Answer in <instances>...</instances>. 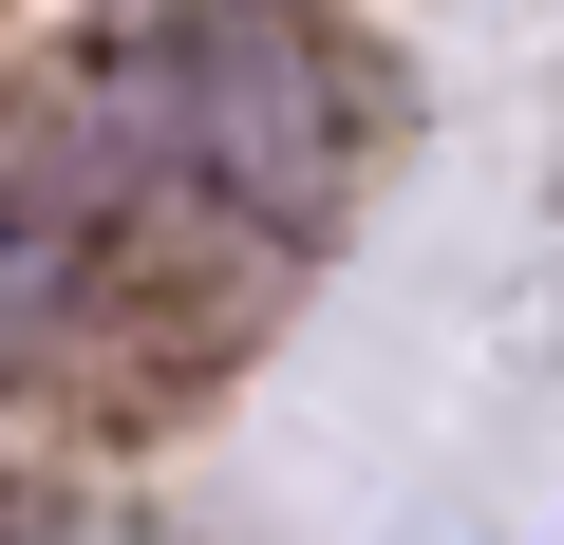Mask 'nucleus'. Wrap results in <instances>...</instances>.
<instances>
[{
	"mask_svg": "<svg viewBox=\"0 0 564 545\" xmlns=\"http://www.w3.org/2000/svg\"><path fill=\"white\" fill-rule=\"evenodd\" d=\"M76 170H95L113 226H245V244H282V226L339 188V113H321V57L302 39L207 20V39L132 57L76 113Z\"/></svg>",
	"mask_w": 564,
	"mask_h": 545,
	"instance_id": "f257e3e1",
	"label": "nucleus"
},
{
	"mask_svg": "<svg viewBox=\"0 0 564 545\" xmlns=\"http://www.w3.org/2000/svg\"><path fill=\"white\" fill-rule=\"evenodd\" d=\"M95 244H113V207H95L76 132H0V358L57 339V302L95 283Z\"/></svg>",
	"mask_w": 564,
	"mask_h": 545,
	"instance_id": "f03ea898",
	"label": "nucleus"
}]
</instances>
